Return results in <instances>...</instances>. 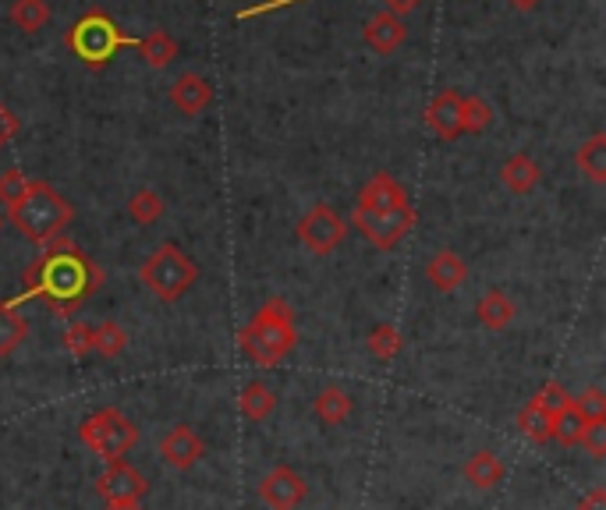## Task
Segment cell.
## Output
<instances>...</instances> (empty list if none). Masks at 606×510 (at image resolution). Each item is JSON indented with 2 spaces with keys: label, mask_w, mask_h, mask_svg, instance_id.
Wrapping results in <instances>:
<instances>
[{
  "label": "cell",
  "mask_w": 606,
  "mask_h": 510,
  "mask_svg": "<svg viewBox=\"0 0 606 510\" xmlns=\"http://www.w3.org/2000/svg\"><path fill=\"white\" fill-rule=\"evenodd\" d=\"M47 252L36 255V263L25 269V288L19 298H8L11 308H19L22 302H47L53 308V316H75L86 298H93L104 288V269L96 266L82 248H75L72 241L53 238Z\"/></svg>",
  "instance_id": "1"
},
{
  "label": "cell",
  "mask_w": 606,
  "mask_h": 510,
  "mask_svg": "<svg viewBox=\"0 0 606 510\" xmlns=\"http://www.w3.org/2000/svg\"><path fill=\"white\" fill-rule=\"evenodd\" d=\"M242 351L259 368H277L299 344V326H294V312L284 298H270L242 333Z\"/></svg>",
  "instance_id": "2"
},
{
  "label": "cell",
  "mask_w": 606,
  "mask_h": 510,
  "mask_svg": "<svg viewBox=\"0 0 606 510\" xmlns=\"http://www.w3.org/2000/svg\"><path fill=\"white\" fill-rule=\"evenodd\" d=\"M8 220L33 241V245H50L53 238L68 231L75 220V206L47 181H29V189L8 209Z\"/></svg>",
  "instance_id": "3"
},
{
  "label": "cell",
  "mask_w": 606,
  "mask_h": 510,
  "mask_svg": "<svg viewBox=\"0 0 606 510\" xmlns=\"http://www.w3.org/2000/svg\"><path fill=\"white\" fill-rule=\"evenodd\" d=\"M138 280H143V288L153 298L171 305L192 291V283L199 280V266H195L174 241H163V245L153 248L146 255V263L138 266Z\"/></svg>",
  "instance_id": "4"
},
{
  "label": "cell",
  "mask_w": 606,
  "mask_h": 510,
  "mask_svg": "<svg viewBox=\"0 0 606 510\" xmlns=\"http://www.w3.org/2000/svg\"><path fill=\"white\" fill-rule=\"evenodd\" d=\"M64 42H68V50H72L86 68H107L110 61H114L118 50L135 47V39L124 36L118 28V22L110 19L107 11H100V8L82 14V19L68 28Z\"/></svg>",
  "instance_id": "5"
},
{
  "label": "cell",
  "mask_w": 606,
  "mask_h": 510,
  "mask_svg": "<svg viewBox=\"0 0 606 510\" xmlns=\"http://www.w3.org/2000/svg\"><path fill=\"white\" fill-rule=\"evenodd\" d=\"M78 444L100 461H124L138 444V425L118 408H100L78 425Z\"/></svg>",
  "instance_id": "6"
},
{
  "label": "cell",
  "mask_w": 606,
  "mask_h": 510,
  "mask_svg": "<svg viewBox=\"0 0 606 510\" xmlns=\"http://www.w3.org/2000/svg\"><path fill=\"white\" fill-rule=\"evenodd\" d=\"M351 223L359 227L362 238L369 245L390 252L398 241L415 227V206H401V209H384V212H351Z\"/></svg>",
  "instance_id": "7"
},
{
  "label": "cell",
  "mask_w": 606,
  "mask_h": 510,
  "mask_svg": "<svg viewBox=\"0 0 606 510\" xmlns=\"http://www.w3.org/2000/svg\"><path fill=\"white\" fill-rule=\"evenodd\" d=\"M348 234V223L344 217L337 212L334 206L327 203H316L313 209L305 212V217L299 220V238H302V245L313 252V255H330L337 252V245L344 241Z\"/></svg>",
  "instance_id": "8"
},
{
  "label": "cell",
  "mask_w": 606,
  "mask_h": 510,
  "mask_svg": "<svg viewBox=\"0 0 606 510\" xmlns=\"http://www.w3.org/2000/svg\"><path fill=\"white\" fill-rule=\"evenodd\" d=\"M305 496H308L305 475L288 464H277L259 478V500L270 510H299L305 503Z\"/></svg>",
  "instance_id": "9"
},
{
  "label": "cell",
  "mask_w": 606,
  "mask_h": 510,
  "mask_svg": "<svg viewBox=\"0 0 606 510\" xmlns=\"http://www.w3.org/2000/svg\"><path fill=\"white\" fill-rule=\"evenodd\" d=\"M96 493L104 496V503H129V500H143L149 493V482L124 458V461H110L104 467L100 478H96Z\"/></svg>",
  "instance_id": "10"
},
{
  "label": "cell",
  "mask_w": 606,
  "mask_h": 510,
  "mask_svg": "<svg viewBox=\"0 0 606 510\" xmlns=\"http://www.w3.org/2000/svg\"><path fill=\"white\" fill-rule=\"evenodd\" d=\"M203 453H206V444L192 425H171L160 439V458L171 464L174 472H192V467L203 461Z\"/></svg>",
  "instance_id": "11"
},
{
  "label": "cell",
  "mask_w": 606,
  "mask_h": 510,
  "mask_svg": "<svg viewBox=\"0 0 606 510\" xmlns=\"http://www.w3.org/2000/svg\"><path fill=\"white\" fill-rule=\"evenodd\" d=\"M426 124L436 138L455 142L464 135V96H458L455 89H444L433 96V104L426 107Z\"/></svg>",
  "instance_id": "12"
},
{
  "label": "cell",
  "mask_w": 606,
  "mask_h": 510,
  "mask_svg": "<svg viewBox=\"0 0 606 510\" xmlns=\"http://www.w3.org/2000/svg\"><path fill=\"white\" fill-rule=\"evenodd\" d=\"M401 206H412V198H408V189L390 174H373L369 181L362 184L359 192V203L355 209L359 212H384V209H401Z\"/></svg>",
  "instance_id": "13"
},
{
  "label": "cell",
  "mask_w": 606,
  "mask_h": 510,
  "mask_svg": "<svg viewBox=\"0 0 606 510\" xmlns=\"http://www.w3.org/2000/svg\"><path fill=\"white\" fill-rule=\"evenodd\" d=\"M171 104L174 110L185 113V118H199V113L214 104V85H209V78H203L199 71H185V75L174 78L171 85Z\"/></svg>",
  "instance_id": "14"
},
{
  "label": "cell",
  "mask_w": 606,
  "mask_h": 510,
  "mask_svg": "<svg viewBox=\"0 0 606 510\" xmlns=\"http://www.w3.org/2000/svg\"><path fill=\"white\" fill-rule=\"evenodd\" d=\"M404 36H408V25L401 22V14H390V11L373 14V19L365 22V28H362L365 47H369L373 53H379V57H387V53L398 50L404 42Z\"/></svg>",
  "instance_id": "15"
},
{
  "label": "cell",
  "mask_w": 606,
  "mask_h": 510,
  "mask_svg": "<svg viewBox=\"0 0 606 510\" xmlns=\"http://www.w3.org/2000/svg\"><path fill=\"white\" fill-rule=\"evenodd\" d=\"M426 280H429L440 294H450V291H458L464 280H469V266H464V259H461L458 252L440 248V252H436L433 259L426 263Z\"/></svg>",
  "instance_id": "16"
},
{
  "label": "cell",
  "mask_w": 606,
  "mask_h": 510,
  "mask_svg": "<svg viewBox=\"0 0 606 510\" xmlns=\"http://www.w3.org/2000/svg\"><path fill=\"white\" fill-rule=\"evenodd\" d=\"M540 178H543V170H540V163H535L529 153L507 156L504 167H500V181H504V189L511 192V195H529V192H535V184H540Z\"/></svg>",
  "instance_id": "17"
},
{
  "label": "cell",
  "mask_w": 606,
  "mask_h": 510,
  "mask_svg": "<svg viewBox=\"0 0 606 510\" xmlns=\"http://www.w3.org/2000/svg\"><path fill=\"white\" fill-rule=\"evenodd\" d=\"M475 316H478V323L486 326V330L500 333V330H507V326L514 323L518 305H514L511 298H507L500 288H493V291H486V294L475 302Z\"/></svg>",
  "instance_id": "18"
},
{
  "label": "cell",
  "mask_w": 606,
  "mask_h": 510,
  "mask_svg": "<svg viewBox=\"0 0 606 510\" xmlns=\"http://www.w3.org/2000/svg\"><path fill=\"white\" fill-rule=\"evenodd\" d=\"M507 475L504 461L497 458L493 450H475L469 461H464V482H469L472 489H497Z\"/></svg>",
  "instance_id": "19"
},
{
  "label": "cell",
  "mask_w": 606,
  "mask_h": 510,
  "mask_svg": "<svg viewBox=\"0 0 606 510\" xmlns=\"http://www.w3.org/2000/svg\"><path fill=\"white\" fill-rule=\"evenodd\" d=\"M518 433L532 439V444H549L554 439V415L546 411V404L540 401V393L532 397V401L518 411Z\"/></svg>",
  "instance_id": "20"
},
{
  "label": "cell",
  "mask_w": 606,
  "mask_h": 510,
  "mask_svg": "<svg viewBox=\"0 0 606 510\" xmlns=\"http://www.w3.org/2000/svg\"><path fill=\"white\" fill-rule=\"evenodd\" d=\"M238 411H242L249 422H266L277 411V390L266 387L263 379L245 382L242 393H238Z\"/></svg>",
  "instance_id": "21"
},
{
  "label": "cell",
  "mask_w": 606,
  "mask_h": 510,
  "mask_svg": "<svg viewBox=\"0 0 606 510\" xmlns=\"http://www.w3.org/2000/svg\"><path fill=\"white\" fill-rule=\"evenodd\" d=\"M351 408H355V404H351V393L341 387V382H327V387H323L316 393V401H313V411H316V418L323 425H341V422H348Z\"/></svg>",
  "instance_id": "22"
},
{
  "label": "cell",
  "mask_w": 606,
  "mask_h": 510,
  "mask_svg": "<svg viewBox=\"0 0 606 510\" xmlns=\"http://www.w3.org/2000/svg\"><path fill=\"white\" fill-rule=\"evenodd\" d=\"M135 50H138V57H143V61H146L149 68L160 71V68H171V64H174L178 42H174L171 33H163V28H153L149 36L135 39Z\"/></svg>",
  "instance_id": "23"
},
{
  "label": "cell",
  "mask_w": 606,
  "mask_h": 510,
  "mask_svg": "<svg viewBox=\"0 0 606 510\" xmlns=\"http://www.w3.org/2000/svg\"><path fill=\"white\" fill-rule=\"evenodd\" d=\"M25 337H29V323L19 308H11L8 302H0V359H8V354H15Z\"/></svg>",
  "instance_id": "24"
},
{
  "label": "cell",
  "mask_w": 606,
  "mask_h": 510,
  "mask_svg": "<svg viewBox=\"0 0 606 510\" xmlns=\"http://www.w3.org/2000/svg\"><path fill=\"white\" fill-rule=\"evenodd\" d=\"M574 163L578 170L589 178V181H596V184H606V135L596 132L582 149L574 153Z\"/></svg>",
  "instance_id": "25"
},
{
  "label": "cell",
  "mask_w": 606,
  "mask_h": 510,
  "mask_svg": "<svg viewBox=\"0 0 606 510\" xmlns=\"http://www.w3.org/2000/svg\"><path fill=\"white\" fill-rule=\"evenodd\" d=\"M129 348V330L114 319H104L100 326H93V351L100 359H118Z\"/></svg>",
  "instance_id": "26"
},
{
  "label": "cell",
  "mask_w": 606,
  "mask_h": 510,
  "mask_svg": "<svg viewBox=\"0 0 606 510\" xmlns=\"http://www.w3.org/2000/svg\"><path fill=\"white\" fill-rule=\"evenodd\" d=\"M53 19V11L47 0H15L11 4V22H15L22 33H39V28H47Z\"/></svg>",
  "instance_id": "27"
},
{
  "label": "cell",
  "mask_w": 606,
  "mask_h": 510,
  "mask_svg": "<svg viewBox=\"0 0 606 510\" xmlns=\"http://www.w3.org/2000/svg\"><path fill=\"white\" fill-rule=\"evenodd\" d=\"M167 212V203H163V195L160 192H153V189H138L132 198H129V217L135 223H143V227H153L160 217Z\"/></svg>",
  "instance_id": "28"
},
{
  "label": "cell",
  "mask_w": 606,
  "mask_h": 510,
  "mask_svg": "<svg viewBox=\"0 0 606 510\" xmlns=\"http://www.w3.org/2000/svg\"><path fill=\"white\" fill-rule=\"evenodd\" d=\"M401 330L393 323H376L373 330H369V354L376 362H390V359H398L401 354Z\"/></svg>",
  "instance_id": "29"
},
{
  "label": "cell",
  "mask_w": 606,
  "mask_h": 510,
  "mask_svg": "<svg viewBox=\"0 0 606 510\" xmlns=\"http://www.w3.org/2000/svg\"><path fill=\"white\" fill-rule=\"evenodd\" d=\"M582 429H585V418H582V411L574 408V401L557 411V418H554V439L560 447H578V439H582Z\"/></svg>",
  "instance_id": "30"
},
{
  "label": "cell",
  "mask_w": 606,
  "mask_h": 510,
  "mask_svg": "<svg viewBox=\"0 0 606 510\" xmlns=\"http://www.w3.org/2000/svg\"><path fill=\"white\" fill-rule=\"evenodd\" d=\"M61 344L72 359H82V354L93 351V326L89 323H68L61 333Z\"/></svg>",
  "instance_id": "31"
},
{
  "label": "cell",
  "mask_w": 606,
  "mask_h": 510,
  "mask_svg": "<svg viewBox=\"0 0 606 510\" xmlns=\"http://www.w3.org/2000/svg\"><path fill=\"white\" fill-rule=\"evenodd\" d=\"M493 124V107L486 104L483 96H464V132H486V127Z\"/></svg>",
  "instance_id": "32"
},
{
  "label": "cell",
  "mask_w": 606,
  "mask_h": 510,
  "mask_svg": "<svg viewBox=\"0 0 606 510\" xmlns=\"http://www.w3.org/2000/svg\"><path fill=\"white\" fill-rule=\"evenodd\" d=\"M29 181L33 178H25L19 167H11V170L0 174V203H4V209H11L19 203V198L25 195V189H29Z\"/></svg>",
  "instance_id": "33"
},
{
  "label": "cell",
  "mask_w": 606,
  "mask_h": 510,
  "mask_svg": "<svg viewBox=\"0 0 606 510\" xmlns=\"http://www.w3.org/2000/svg\"><path fill=\"white\" fill-rule=\"evenodd\" d=\"M574 408L582 411L585 422L606 418V390H603V387H585L582 393L574 397Z\"/></svg>",
  "instance_id": "34"
},
{
  "label": "cell",
  "mask_w": 606,
  "mask_h": 510,
  "mask_svg": "<svg viewBox=\"0 0 606 510\" xmlns=\"http://www.w3.org/2000/svg\"><path fill=\"white\" fill-rule=\"evenodd\" d=\"M585 450H589V458H596L603 461L606 458V418H596V422H585V429H582V439H578Z\"/></svg>",
  "instance_id": "35"
},
{
  "label": "cell",
  "mask_w": 606,
  "mask_h": 510,
  "mask_svg": "<svg viewBox=\"0 0 606 510\" xmlns=\"http://www.w3.org/2000/svg\"><path fill=\"white\" fill-rule=\"evenodd\" d=\"M15 135H19V118L4 104H0V149H4Z\"/></svg>",
  "instance_id": "36"
},
{
  "label": "cell",
  "mask_w": 606,
  "mask_h": 510,
  "mask_svg": "<svg viewBox=\"0 0 606 510\" xmlns=\"http://www.w3.org/2000/svg\"><path fill=\"white\" fill-rule=\"evenodd\" d=\"M574 510H606V486H596V489H589L582 500H578Z\"/></svg>",
  "instance_id": "37"
},
{
  "label": "cell",
  "mask_w": 606,
  "mask_h": 510,
  "mask_svg": "<svg viewBox=\"0 0 606 510\" xmlns=\"http://www.w3.org/2000/svg\"><path fill=\"white\" fill-rule=\"evenodd\" d=\"M384 4H387L390 14H408V11H415L422 0H384Z\"/></svg>",
  "instance_id": "38"
},
{
  "label": "cell",
  "mask_w": 606,
  "mask_h": 510,
  "mask_svg": "<svg viewBox=\"0 0 606 510\" xmlns=\"http://www.w3.org/2000/svg\"><path fill=\"white\" fill-rule=\"evenodd\" d=\"M104 510H146L143 500H129V503H107Z\"/></svg>",
  "instance_id": "39"
},
{
  "label": "cell",
  "mask_w": 606,
  "mask_h": 510,
  "mask_svg": "<svg viewBox=\"0 0 606 510\" xmlns=\"http://www.w3.org/2000/svg\"><path fill=\"white\" fill-rule=\"evenodd\" d=\"M507 4H511V8H518V11H532V8H540L543 0H507Z\"/></svg>",
  "instance_id": "40"
},
{
  "label": "cell",
  "mask_w": 606,
  "mask_h": 510,
  "mask_svg": "<svg viewBox=\"0 0 606 510\" xmlns=\"http://www.w3.org/2000/svg\"><path fill=\"white\" fill-rule=\"evenodd\" d=\"M0 227H4V217H0Z\"/></svg>",
  "instance_id": "41"
}]
</instances>
